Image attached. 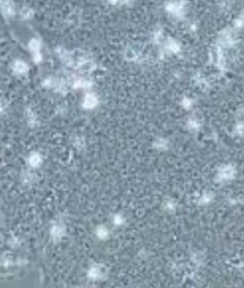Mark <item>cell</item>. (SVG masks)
I'll use <instances>...</instances> for the list:
<instances>
[{
	"label": "cell",
	"instance_id": "6da1fadb",
	"mask_svg": "<svg viewBox=\"0 0 244 288\" xmlns=\"http://www.w3.org/2000/svg\"><path fill=\"white\" fill-rule=\"evenodd\" d=\"M29 49L30 52H32L33 61L35 63L40 62L42 60V54H41V44L39 40L35 38L32 39L29 43Z\"/></svg>",
	"mask_w": 244,
	"mask_h": 288
},
{
	"label": "cell",
	"instance_id": "7a4b0ae2",
	"mask_svg": "<svg viewBox=\"0 0 244 288\" xmlns=\"http://www.w3.org/2000/svg\"><path fill=\"white\" fill-rule=\"evenodd\" d=\"M14 71L17 74H24L28 71V65L26 64L25 62L22 61V60H17L14 63Z\"/></svg>",
	"mask_w": 244,
	"mask_h": 288
},
{
	"label": "cell",
	"instance_id": "3957f363",
	"mask_svg": "<svg viewBox=\"0 0 244 288\" xmlns=\"http://www.w3.org/2000/svg\"><path fill=\"white\" fill-rule=\"evenodd\" d=\"M96 104V98L94 95H87L86 98H85V100L83 105L86 108H93L94 105Z\"/></svg>",
	"mask_w": 244,
	"mask_h": 288
},
{
	"label": "cell",
	"instance_id": "277c9868",
	"mask_svg": "<svg viewBox=\"0 0 244 288\" xmlns=\"http://www.w3.org/2000/svg\"><path fill=\"white\" fill-rule=\"evenodd\" d=\"M2 10L5 14H9L10 16H12L14 14V6L11 2H6L5 4L2 5Z\"/></svg>",
	"mask_w": 244,
	"mask_h": 288
},
{
	"label": "cell",
	"instance_id": "5b68a950",
	"mask_svg": "<svg viewBox=\"0 0 244 288\" xmlns=\"http://www.w3.org/2000/svg\"><path fill=\"white\" fill-rule=\"evenodd\" d=\"M41 161L40 156L38 154H33L30 157V164L33 166V167H36V166L39 165V163Z\"/></svg>",
	"mask_w": 244,
	"mask_h": 288
},
{
	"label": "cell",
	"instance_id": "8992f818",
	"mask_svg": "<svg viewBox=\"0 0 244 288\" xmlns=\"http://www.w3.org/2000/svg\"><path fill=\"white\" fill-rule=\"evenodd\" d=\"M125 56H126L127 59H134L135 58V56H136V52L134 51L133 49H131V48H129V49L126 50Z\"/></svg>",
	"mask_w": 244,
	"mask_h": 288
},
{
	"label": "cell",
	"instance_id": "52a82bcc",
	"mask_svg": "<svg viewBox=\"0 0 244 288\" xmlns=\"http://www.w3.org/2000/svg\"><path fill=\"white\" fill-rule=\"evenodd\" d=\"M53 236L54 238H60L61 237V230L59 227H54L53 229Z\"/></svg>",
	"mask_w": 244,
	"mask_h": 288
},
{
	"label": "cell",
	"instance_id": "ba28073f",
	"mask_svg": "<svg viewBox=\"0 0 244 288\" xmlns=\"http://www.w3.org/2000/svg\"><path fill=\"white\" fill-rule=\"evenodd\" d=\"M22 12H23L24 17H26V16L27 17H30V9H24V10H22Z\"/></svg>",
	"mask_w": 244,
	"mask_h": 288
},
{
	"label": "cell",
	"instance_id": "9c48e42d",
	"mask_svg": "<svg viewBox=\"0 0 244 288\" xmlns=\"http://www.w3.org/2000/svg\"><path fill=\"white\" fill-rule=\"evenodd\" d=\"M241 18H244V11H243V13H242V16H241Z\"/></svg>",
	"mask_w": 244,
	"mask_h": 288
}]
</instances>
